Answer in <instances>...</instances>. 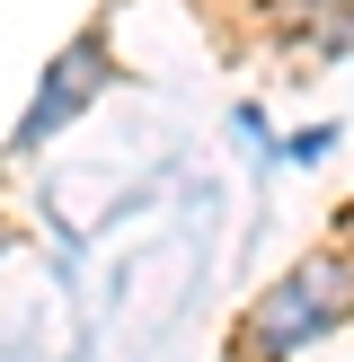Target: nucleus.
<instances>
[{
	"instance_id": "nucleus-1",
	"label": "nucleus",
	"mask_w": 354,
	"mask_h": 362,
	"mask_svg": "<svg viewBox=\"0 0 354 362\" xmlns=\"http://www.w3.org/2000/svg\"><path fill=\"white\" fill-rule=\"evenodd\" d=\"M346 300H354V274H346V265H301V274H292V283H283V292L257 310L266 354H292L301 336H310V327H328Z\"/></svg>"
},
{
	"instance_id": "nucleus-2",
	"label": "nucleus",
	"mask_w": 354,
	"mask_h": 362,
	"mask_svg": "<svg viewBox=\"0 0 354 362\" xmlns=\"http://www.w3.org/2000/svg\"><path fill=\"white\" fill-rule=\"evenodd\" d=\"M98 80H106V53H98V45H71L62 62H53V80L35 88L27 124H18V151H35V141H45V133H62V124H71V106H80V98H88V88H98Z\"/></svg>"
}]
</instances>
